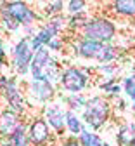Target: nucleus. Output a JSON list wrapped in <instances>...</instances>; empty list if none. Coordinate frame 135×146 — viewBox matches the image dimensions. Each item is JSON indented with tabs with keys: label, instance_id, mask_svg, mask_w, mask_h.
I'll use <instances>...</instances> for the list:
<instances>
[{
	"label": "nucleus",
	"instance_id": "obj_17",
	"mask_svg": "<svg viewBox=\"0 0 135 146\" xmlns=\"http://www.w3.org/2000/svg\"><path fill=\"white\" fill-rule=\"evenodd\" d=\"M28 123L24 122L19 129L11 136V143H12V146H31V143H30V139H28Z\"/></svg>",
	"mask_w": 135,
	"mask_h": 146
},
{
	"label": "nucleus",
	"instance_id": "obj_15",
	"mask_svg": "<svg viewBox=\"0 0 135 146\" xmlns=\"http://www.w3.org/2000/svg\"><path fill=\"white\" fill-rule=\"evenodd\" d=\"M66 129L71 132V137L80 136V134H82V131L85 129L83 123H82V118L78 117V113H76V111L66 110Z\"/></svg>",
	"mask_w": 135,
	"mask_h": 146
},
{
	"label": "nucleus",
	"instance_id": "obj_33",
	"mask_svg": "<svg viewBox=\"0 0 135 146\" xmlns=\"http://www.w3.org/2000/svg\"><path fill=\"white\" fill-rule=\"evenodd\" d=\"M132 111L135 113V103H132Z\"/></svg>",
	"mask_w": 135,
	"mask_h": 146
},
{
	"label": "nucleus",
	"instance_id": "obj_3",
	"mask_svg": "<svg viewBox=\"0 0 135 146\" xmlns=\"http://www.w3.org/2000/svg\"><path fill=\"white\" fill-rule=\"evenodd\" d=\"M0 14H7V16L14 17V19L24 28L35 26V21L40 19V14L36 12V9H31L30 4L19 2V0L0 2Z\"/></svg>",
	"mask_w": 135,
	"mask_h": 146
},
{
	"label": "nucleus",
	"instance_id": "obj_26",
	"mask_svg": "<svg viewBox=\"0 0 135 146\" xmlns=\"http://www.w3.org/2000/svg\"><path fill=\"white\" fill-rule=\"evenodd\" d=\"M47 49H49V50H61V49H63V38H61V36H55V38H52V40L49 42Z\"/></svg>",
	"mask_w": 135,
	"mask_h": 146
},
{
	"label": "nucleus",
	"instance_id": "obj_21",
	"mask_svg": "<svg viewBox=\"0 0 135 146\" xmlns=\"http://www.w3.org/2000/svg\"><path fill=\"white\" fill-rule=\"evenodd\" d=\"M19 26L21 25H19L14 17H11L7 14H0V28H2L4 33H14V31L19 30Z\"/></svg>",
	"mask_w": 135,
	"mask_h": 146
},
{
	"label": "nucleus",
	"instance_id": "obj_2",
	"mask_svg": "<svg viewBox=\"0 0 135 146\" xmlns=\"http://www.w3.org/2000/svg\"><path fill=\"white\" fill-rule=\"evenodd\" d=\"M116 36V25L107 17H92L87 26L80 31V38H87L99 44H111Z\"/></svg>",
	"mask_w": 135,
	"mask_h": 146
},
{
	"label": "nucleus",
	"instance_id": "obj_29",
	"mask_svg": "<svg viewBox=\"0 0 135 146\" xmlns=\"http://www.w3.org/2000/svg\"><path fill=\"white\" fill-rule=\"evenodd\" d=\"M0 58L2 59H7V50H5V47H4V38L0 36Z\"/></svg>",
	"mask_w": 135,
	"mask_h": 146
},
{
	"label": "nucleus",
	"instance_id": "obj_1",
	"mask_svg": "<svg viewBox=\"0 0 135 146\" xmlns=\"http://www.w3.org/2000/svg\"><path fill=\"white\" fill-rule=\"evenodd\" d=\"M111 110H113V106H111L109 99H106L104 96L88 98V103L83 110L82 120L92 131H99L107 123V120L111 117Z\"/></svg>",
	"mask_w": 135,
	"mask_h": 146
},
{
	"label": "nucleus",
	"instance_id": "obj_18",
	"mask_svg": "<svg viewBox=\"0 0 135 146\" xmlns=\"http://www.w3.org/2000/svg\"><path fill=\"white\" fill-rule=\"evenodd\" d=\"M118 58H120L118 49L107 44V45L102 47V50H101V54H99V58H97V63H101V64H109V63H113V61H116Z\"/></svg>",
	"mask_w": 135,
	"mask_h": 146
},
{
	"label": "nucleus",
	"instance_id": "obj_27",
	"mask_svg": "<svg viewBox=\"0 0 135 146\" xmlns=\"http://www.w3.org/2000/svg\"><path fill=\"white\" fill-rule=\"evenodd\" d=\"M97 70H99L101 73H107V75H113V73L118 70V66H116V64H99Z\"/></svg>",
	"mask_w": 135,
	"mask_h": 146
},
{
	"label": "nucleus",
	"instance_id": "obj_30",
	"mask_svg": "<svg viewBox=\"0 0 135 146\" xmlns=\"http://www.w3.org/2000/svg\"><path fill=\"white\" fill-rule=\"evenodd\" d=\"M0 146H12V143L9 139H0Z\"/></svg>",
	"mask_w": 135,
	"mask_h": 146
},
{
	"label": "nucleus",
	"instance_id": "obj_36",
	"mask_svg": "<svg viewBox=\"0 0 135 146\" xmlns=\"http://www.w3.org/2000/svg\"><path fill=\"white\" fill-rule=\"evenodd\" d=\"M132 146H135V141H133V144H132Z\"/></svg>",
	"mask_w": 135,
	"mask_h": 146
},
{
	"label": "nucleus",
	"instance_id": "obj_13",
	"mask_svg": "<svg viewBox=\"0 0 135 146\" xmlns=\"http://www.w3.org/2000/svg\"><path fill=\"white\" fill-rule=\"evenodd\" d=\"M135 141V122L126 120L116 131V143L118 146H132Z\"/></svg>",
	"mask_w": 135,
	"mask_h": 146
},
{
	"label": "nucleus",
	"instance_id": "obj_22",
	"mask_svg": "<svg viewBox=\"0 0 135 146\" xmlns=\"http://www.w3.org/2000/svg\"><path fill=\"white\" fill-rule=\"evenodd\" d=\"M101 90H104V92H107L109 96L113 98H120V92H121V85L114 80L113 77H109L106 82L101 84Z\"/></svg>",
	"mask_w": 135,
	"mask_h": 146
},
{
	"label": "nucleus",
	"instance_id": "obj_20",
	"mask_svg": "<svg viewBox=\"0 0 135 146\" xmlns=\"http://www.w3.org/2000/svg\"><path fill=\"white\" fill-rule=\"evenodd\" d=\"M78 141H80L82 146H104L101 136H97L95 132H90L87 129L82 131V134L78 136Z\"/></svg>",
	"mask_w": 135,
	"mask_h": 146
},
{
	"label": "nucleus",
	"instance_id": "obj_28",
	"mask_svg": "<svg viewBox=\"0 0 135 146\" xmlns=\"http://www.w3.org/2000/svg\"><path fill=\"white\" fill-rule=\"evenodd\" d=\"M61 146H82V144H80V141L76 139V137H68V139L63 141Z\"/></svg>",
	"mask_w": 135,
	"mask_h": 146
},
{
	"label": "nucleus",
	"instance_id": "obj_4",
	"mask_svg": "<svg viewBox=\"0 0 135 146\" xmlns=\"http://www.w3.org/2000/svg\"><path fill=\"white\" fill-rule=\"evenodd\" d=\"M11 64L16 71V75H26L30 71L33 56H35V50L31 45V38L30 36H21V40H17V44L14 45V49L11 50Z\"/></svg>",
	"mask_w": 135,
	"mask_h": 146
},
{
	"label": "nucleus",
	"instance_id": "obj_32",
	"mask_svg": "<svg viewBox=\"0 0 135 146\" xmlns=\"http://www.w3.org/2000/svg\"><path fill=\"white\" fill-rule=\"evenodd\" d=\"M128 98H130V99H132V101L135 103V89H133V90H132V92L128 94Z\"/></svg>",
	"mask_w": 135,
	"mask_h": 146
},
{
	"label": "nucleus",
	"instance_id": "obj_11",
	"mask_svg": "<svg viewBox=\"0 0 135 146\" xmlns=\"http://www.w3.org/2000/svg\"><path fill=\"white\" fill-rule=\"evenodd\" d=\"M104 44H99V42H92V40H87V38H80L78 44H76V54L83 59H94L97 61L99 54L102 50Z\"/></svg>",
	"mask_w": 135,
	"mask_h": 146
},
{
	"label": "nucleus",
	"instance_id": "obj_5",
	"mask_svg": "<svg viewBox=\"0 0 135 146\" xmlns=\"http://www.w3.org/2000/svg\"><path fill=\"white\" fill-rule=\"evenodd\" d=\"M0 94H2L5 104L9 110H12L14 113L17 115H23L26 113L28 110V101H26V94H24V89L19 87V82H17V77H11L9 84L0 90Z\"/></svg>",
	"mask_w": 135,
	"mask_h": 146
},
{
	"label": "nucleus",
	"instance_id": "obj_34",
	"mask_svg": "<svg viewBox=\"0 0 135 146\" xmlns=\"http://www.w3.org/2000/svg\"><path fill=\"white\" fill-rule=\"evenodd\" d=\"M132 78H133V80H135V71H133V73H132Z\"/></svg>",
	"mask_w": 135,
	"mask_h": 146
},
{
	"label": "nucleus",
	"instance_id": "obj_19",
	"mask_svg": "<svg viewBox=\"0 0 135 146\" xmlns=\"http://www.w3.org/2000/svg\"><path fill=\"white\" fill-rule=\"evenodd\" d=\"M90 19H88V16H87V12H82V14H76V16H71L69 19H68V28L71 30V31H76V33H80L85 26H87V23H88Z\"/></svg>",
	"mask_w": 135,
	"mask_h": 146
},
{
	"label": "nucleus",
	"instance_id": "obj_12",
	"mask_svg": "<svg viewBox=\"0 0 135 146\" xmlns=\"http://www.w3.org/2000/svg\"><path fill=\"white\" fill-rule=\"evenodd\" d=\"M50 50L47 47H42V49H38L35 52V56H33V61H31V66H30V73H31V77L35 82H40V77H42V70L45 68V64L49 63L50 59Z\"/></svg>",
	"mask_w": 135,
	"mask_h": 146
},
{
	"label": "nucleus",
	"instance_id": "obj_25",
	"mask_svg": "<svg viewBox=\"0 0 135 146\" xmlns=\"http://www.w3.org/2000/svg\"><path fill=\"white\" fill-rule=\"evenodd\" d=\"M133 89H135V80L132 78V75H130V77H125V78H123V90L126 92V96L132 92Z\"/></svg>",
	"mask_w": 135,
	"mask_h": 146
},
{
	"label": "nucleus",
	"instance_id": "obj_9",
	"mask_svg": "<svg viewBox=\"0 0 135 146\" xmlns=\"http://www.w3.org/2000/svg\"><path fill=\"white\" fill-rule=\"evenodd\" d=\"M42 117L47 120L49 127L54 129V132L63 137L66 132V111L61 108L59 103H49L42 108Z\"/></svg>",
	"mask_w": 135,
	"mask_h": 146
},
{
	"label": "nucleus",
	"instance_id": "obj_16",
	"mask_svg": "<svg viewBox=\"0 0 135 146\" xmlns=\"http://www.w3.org/2000/svg\"><path fill=\"white\" fill-rule=\"evenodd\" d=\"M64 103L68 106V110H71V111H78V110H85L87 103H88V98L83 96V94H68L64 98Z\"/></svg>",
	"mask_w": 135,
	"mask_h": 146
},
{
	"label": "nucleus",
	"instance_id": "obj_31",
	"mask_svg": "<svg viewBox=\"0 0 135 146\" xmlns=\"http://www.w3.org/2000/svg\"><path fill=\"white\" fill-rule=\"evenodd\" d=\"M5 66H7V59H2V58H0V71H2Z\"/></svg>",
	"mask_w": 135,
	"mask_h": 146
},
{
	"label": "nucleus",
	"instance_id": "obj_8",
	"mask_svg": "<svg viewBox=\"0 0 135 146\" xmlns=\"http://www.w3.org/2000/svg\"><path fill=\"white\" fill-rule=\"evenodd\" d=\"M26 134H28V139H30L31 146H45L52 137L50 127H49L47 120L42 115H36V117L30 118Z\"/></svg>",
	"mask_w": 135,
	"mask_h": 146
},
{
	"label": "nucleus",
	"instance_id": "obj_23",
	"mask_svg": "<svg viewBox=\"0 0 135 146\" xmlns=\"http://www.w3.org/2000/svg\"><path fill=\"white\" fill-rule=\"evenodd\" d=\"M42 5L45 7V16H49V17L63 14V9L66 7V4L61 2V0H55V2H42Z\"/></svg>",
	"mask_w": 135,
	"mask_h": 146
},
{
	"label": "nucleus",
	"instance_id": "obj_24",
	"mask_svg": "<svg viewBox=\"0 0 135 146\" xmlns=\"http://www.w3.org/2000/svg\"><path fill=\"white\" fill-rule=\"evenodd\" d=\"M85 7H87V2H83V0H69V2L66 4V9H68V12L71 16L85 12Z\"/></svg>",
	"mask_w": 135,
	"mask_h": 146
},
{
	"label": "nucleus",
	"instance_id": "obj_6",
	"mask_svg": "<svg viewBox=\"0 0 135 146\" xmlns=\"http://www.w3.org/2000/svg\"><path fill=\"white\" fill-rule=\"evenodd\" d=\"M88 75L76 66H68L66 70H63L61 73V82L59 85L66 90L68 94H82V90H85L88 87Z\"/></svg>",
	"mask_w": 135,
	"mask_h": 146
},
{
	"label": "nucleus",
	"instance_id": "obj_14",
	"mask_svg": "<svg viewBox=\"0 0 135 146\" xmlns=\"http://www.w3.org/2000/svg\"><path fill=\"white\" fill-rule=\"evenodd\" d=\"M111 9L116 16L135 17V0H116L111 4Z\"/></svg>",
	"mask_w": 135,
	"mask_h": 146
},
{
	"label": "nucleus",
	"instance_id": "obj_7",
	"mask_svg": "<svg viewBox=\"0 0 135 146\" xmlns=\"http://www.w3.org/2000/svg\"><path fill=\"white\" fill-rule=\"evenodd\" d=\"M26 94V101L31 106V103H40V104H49L52 103V99L55 98V87L50 82H35L31 80L30 84H26L24 89Z\"/></svg>",
	"mask_w": 135,
	"mask_h": 146
},
{
	"label": "nucleus",
	"instance_id": "obj_10",
	"mask_svg": "<svg viewBox=\"0 0 135 146\" xmlns=\"http://www.w3.org/2000/svg\"><path fill=\"white\" fill-rule=\"evenodd\" d=\"M24 123V117L14 113L12 110H0V139H11V136Z\"/></svg>",
	"mask_w": 135,
	"mask_h": 146
},
{
	"label": "nucleus",
	"instance_id": "obj_35",
	"mask_svg": "<svg viewBox=\"0 0 135 146\" xmlns=\"http://www.w3.org/2000/svg\"><path fill=\"white\" fill-rule=\"evenodd\" d=\"M104 146H109V144H107V143H104Z\"/></svg>",
	"mask_w": 135,
	"mask_h": 146
}]
</instances>
